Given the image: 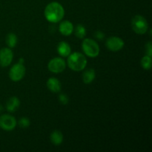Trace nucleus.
<instances>
[{
  "label": "nucleus",
  "instance_id": "f257e3e1",
  "mask_svg": "<svg viewBox=\"0 0 152 152\" xmlns=\"http://www.w3.org/2000/svg\"><path fill=\"white\" fill-rule=\"evenodd\" d=\"M45 17L51 23L59 22L65 16V10L60 3L53 1L46 6L45 9Z\"/></svg>",
  "mask_w": 152,
  "mask_h": 152
},
{
  "label": "nucleus",
  "instance_id": "f03ea898",
  "mask_svg": "<svg viewBox=\"0 0 152 152\" xmlns=\"http://www.w3.org/2000/svg\"><path fill=\"white\" fill-rule=\"evenodd\" d=\"M68 65L72 71H81L87 65V59L83 53L74 52L68 56Z\"/></svg>",
  "mask_w": 152,
  "mask_h": 152
},
{
  "label": "nucleus",
  "instance_id": "7ed1b4c3",
  "mask_svg": "<svg viewBox=\"0 0 152 152\" xmlns=\"http://www.w3.org/2000/svg\"><path fill=\"white\" fill-rule=\"evenodd\" d=\"M82 48L85 54L91 58L96 57L99 53V46L98 45L97 42L90 38L83 39Z\"/></svg>",
  "mask_w": 152,
  "mask_h": 152
},
{
  "label": "nucleus",
  "instance_id": "20e7f679",
  "mask_svg": "<svg viewBox=\"0 0 152 152\" xmlns=\"http://www.w3.org/2000/svg\"><path fill=\"white\" fill-rule=\"evenodd\" d=\"M132 27L136 34L142 35L148 31V24L145 17L141 15H136L132 20Z\"/></svg>",
  "mask_w": 152,
  "mask_h": 152
},
{
  "label": "nucleus",
  "instance_id": "39448f33",
  "mask_svg": "<svg viewBox=\"0 0 152 152\" xmlns=\"http://www.w3.org/2000/svg\"><path fill=\"white\" fill-rule=\"evenodd\" d=\"M26 69L24 65L20 62L15 64L9 71V77L13 82H19L25 77Z\"/></svg>",
  "mask_w": 152,
  "mask_h": 152
},
{
  "label": "nucleus",
  "instance_id": "423d86ee",
  "mask_svg": "<svg viewBox=\"0 0 152 152\" xmlns=\"http://www.w3.org/2000/svg\"><path fill=\"white\" fill-rule=\"evenodd\" d=\"M17 121L10 114H3L0 117V128L3 130L10 132L16 128Z\"/></svg>",
  "mask_w": 152,
  "mask_h": 152
},
{
  "label": "nucleus",
  "instance_id": "0eeeda50",
  "mask_svg": "<svg viewBox=\"0 0 152 152\" xmlns=\"http://www.w3.org/2000/svg\"><path fill=\"white\" fill-rule=\"evenodd\" d=\"M65 67H66L65 61L61 57L53 58L49 61L48 65L49 71L55 74L62 72L65 69Z\"/></svg>",
  "mask_w": 152,
  "mask_h": 152
},
{
  "label": "nucleus",
  "instance_id": "6e6552de",
  "mask_svg": "<svg viewBox=\"0 0 152 152\" xmlns=\"http://www.w3.org/2000/svg\"><path fill=\"white\" fill-rule=\"evenodd\" d=\"M105 45H106L107 48L109 50L113 52H117L123 48L125 43L124 41L120 37H111L106 40Z\"/></svg>",
  "mask_w": 152,
  "mask_h": 152
},
{
  "label": "nucleus",
  "instance_id": "1a4fd4ad",
  "mask_svg": "<svg viewBox=\"0 0 152 152\" xmlns=\"http://www.w3.org/2000/svg\"><path fill=\"white\" fill-rule=\"evenodd\" d=\"M13 54L10 48H3L0 50V65L7 67L13 61Z\"/></svg>",
  "mask_w": 152,
  "mask_h": 152
},
{
  "label": "nucleus",
  "instance_id": "9d476101",
  "mask_svg": "<svg viewBox=\"0 0 152 152\" xmlns=\"http://www.w3.org/2000/svg\"><path fill=\"white\" fill-rule=\"evenodd\" d=\"M74 25L70 21L65 20L59 24V31L63 36H70L74 32Z\"/></svg>",
  "mask_w": 152,
  "mask_h": 152
},
{
  "label": "nucleus",
  "instance_id": "9b49d317",
  "mask_svg": "<svg viewBox=\"0 0 152 152\" xmlns=\"http://www.w3.org/2000/svg\"><path fill=\"white\" fill-rule=\"evenodd\" d=\"M47 87L50 91L53 92V93H58L61 91L62 84L57 78L50 77L47 81Z\"/></svg>",
  "mask_w": 152,
  "mask_h": 152
},
{
  "label": "nucleus",
  "instance_id": "f8f14e48",
  "mask_svg": "<svg viewBox=\"0 0 152 152\" xmlns=\"http://www.w3.org/2000/svg\"><path fill=\"white\" fill-rule=\"evenodd\" d=\"M58 53L62 57H67L71 53V48L66 42H60L57 45Z\"/></svg>",
  "mask_w": 152,
  "mask_h": 152
},
{
  "label": "nucleus",
  "instance_id": "ddd939ff",
  "mask_svg": "<svg viewBox=\"0 0 152 152\" xmlns=\"http://www.w3.org/2000/svg\"><path fill=\"white\" fill-rule=\"evenodd\" d=\"M20 106V100L16 96L9 98L6 103V108L9 112H14Z\"/></svg>",
  "mask_w": 152,
  "mask_h": 152
},
{
  "label": "nucleus",
  "instance_id": "4468645a",
  "mask_svg": "<svg viewBox=\"0 0 152 152\" xmlns=\"http://www.w3.org/2000/svg\"><path fill=\"white\" fill-rule=\"evenodd\" d=\"M50 140L53 145H59L63 141V135L61 132L58 130H55L50 134Z\"/></svg>",
  "mask_w": 152,
  "mask_h": 152
},
{
  "label": "nucleus",
  "instance_id": "2eb2a0df",
  "mask_svg": "<svg viewBox=\"0 0 152 152\" xmlns=\"http://www.w3.org/2000/svg\"><path fill=\"white\" fill-rule=\"evenodd\" d=\"M95 77H96V73L94 70L92 68L86 70L83 74V83L86 84H90L94 80Z\"/></svg>",
  "mask_w": 152,
  "mask_h": 152
},
{
  "label": "nucleus",
  "instance_id": "dca6fc26",
  "mask_svg": "<svg viewBox=\"0 0 152 152\" xmlns=\"http://www.w3.org/2000/svg\"><path fill=\"white\" fill-rule=\"evenodd\" d=\"M18 42L17 37L13 33H9L6 37V44L10 48H13L16 45Z\"/></svg>",
  "mask_w": 152,
  "mask_h": 152
},
{
  "label": "nucleus",
  "instance_id": "f3484780",
  "mask_svg": "<svg viewBox=\"0 0 152 152\" xmlns=\"http://www.w3.org/2000/svg\"><path fill=\"white\" fill-rule=\"evenodd\" d=\"M74 31L75 33L76 37L79 39H83L86 35V28H85L84 25H81V24L77 25L75 29H74Z\"/></svg>",
  "mask_w": 152,
  "mask_h": 152
},
{
  "label": "nucleus",
  "instance_id": "a211bd4d",
  "mask_svg": "<svg viewBox=\"0 0 152 152\" xmlns=\"http://www.w3.org/2000/svg\"><path fill=\"white\" fill-rule=\"evenodd\" d=\"M151 56L145 55L141 59V65L145 70H150L151 68Z\"/></svg>",
  "mask_w": 152,
  "mask_h": 152
},
{
  "label": "nucleus",
  "instance_id": "6ab92c4d",
  "mask_svg": "<svg viewBox=\"0 0 152 152\" xmlns=\"http://www.w3.org/2000/svg\"><path fill=\"white\" fill-rule=\"evenodd\" d=\"M18 124H19V127H21L22 129H27L30 126V120L29 119L27 118V117H22L18 122Z\"/></svg>",
  "mask_w": 152,
  "mask_h": 152
},
{
  "label": "nucleus",
  "instance_id": "aec40b11",
  "mask_svg": "<svg viewBox=\"0 0 152 152\" xmlns=\"http://www.w3.org/2000/svg\"><path fill=\"white\" fill-rule=\"evenodd\" d=\"M59 99L61 103L63 104V105H66V104H68V97L67 96L66 94H60L59 96Z\"/></svg>",
  "mask_w": 152,
  "mask_h": 152
},
{
  "label": "nucleus",
  "instance_id": "412c9836",
  "mask_svg": "<svg viewBox=\"0 0 152 152\" xmlns=\"http://www.w3.org/2000/svg\"><path fill=\"white\" fill-rule=\"evenodd\" d=\"M145 53L148 56H152V43L151 42H148L146 45H145Z\"/></svg>",
  "mask_w": 152,
  "mask_h": 152
},
{
  "label": "nucleus",
  "instance_id": "4be33fe9",
  "mask_svg": "<svg viewBox=\"0 0 152 152\" xmlns=\"http://www.w3.org/2000/svg\"><path fill=\"white\" fill-rule=\"evenodd\" d=\"M104 37H105V35H104V34L102 32V31H98L95 33V37H96L97 39L102 40V39L104 38Z\"/></svg>",
  "mask_w": 152,
  "mask_h": 152
},
{
  "label": "nucleus",
  "instance_id": "5701e85b",
  "mask_svg": "<svg viewBox=\"0 0 152 152\" xmlns=\"http://www.w3.org/2000/svg\"><path fill=\"white\" fill-rule=\"evenodd\" d=\"M19 62H20V63L23 64V62H24V59H23V58H20V59H19Z\"/></svg>",
  "mask_w": 152,
  "mask_h": 152
},
{
  "label": "nucleus",
  "instance_id": "b1692460",
  "mask_svg": "<svg viewBox=\"0 0 152 152\" xmlns=\"http://www.w3.org/2000/svg\"><path fill=\"white\" fill-rule=\"evenodd\" d=\"M1 110H2V106L0 105V111H1Z\"/></svg>",
  "mask_w": 152,
  "mask_h": 152
}]
</instances>
